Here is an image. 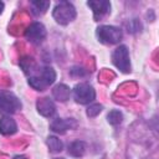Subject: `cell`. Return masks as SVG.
Wrapping results in <instances>:
<instances>
[{
  "instance_id": "6da1fadb",
  "label": "cell",
  "mask_w": 159,
  "mask_h": 159,
  "mask_svg": "<svg viewBox=\"0 0 159 159\" xmlns=\"http://www.w3.org/2000/svg\"><path fill=\"white\" fill-rule=\"evenodd\" d=\"M53 17L58 24L66 25L76 17V10L68 1H61L53 9Z\"/></svg>"
},
{
  "instance_id": "5bb4252c",
  "label": "cell",
  "mask_w": 159,
  "mask_h": 159,
  "mask_svg": "<svg viewBox=\"0 0 159 159\" xmlns=\"http://www.w3.org/2000/svg\"><path fill=\"white\" fill-rule=\"evenodd\" d=\"M47 145H48V148H50V150L52 153H58L63 148L62 142L56 137H48L47 138Z\"/></svg>"
},
{
  "instance_id": "52a82bcc",
  "label": "cell",
  "mask_w": 159,
  "mask_h": 159,
  "mask_svg": "<svg viewBox=\"0 0 159 159\" xmlns=\"http://www.w3.org/2000/svg\"><path fill=\"white\" fill-rule=\"evenodd\" d=\"M77 127V122L73 118H56L53 119V122L51 123V129L56 133H65L68 129H75Z\"/></svg>"
},
{
  "instance_id": "8fae6325",
  "label": "cell",
  "mask_w": 159,
  "mask_h": 159,
  "mask_svg": "<svg viewBox=\"0 0 159 159\" xmlns=\"http://www.w3.org/2000/svg\"><path fill=\"white\" fill-rule=\"evenodd\" d=\"M70 94H71V91L70 88L66 86V84H57L53 89H52V96L60 101V102H66L68 98H70Z\"/></svg>"
},
{
  "instance_id": "ac0fdd59",
  "label": "cell",
  "mask_w": 159,
  "mask_h": 159,
  "mask_svg": "<svg viewBox=\"0 0 159 159\" xmlns=\"http://www.w3.org/2000/svg\"><path fill=\"white\" fill-rule=\"evenodd\" d=\"M102 111V106L101 104H92L87 108V116L88 117H96L101 113Z\"/></svg>"
},
{
  "instance_id": "8992f818",
  "label": "cell",
  "mask_w": 159,
  "mask_h": 159,
  "mask_svg": "<svg viewBox=\"0 0 159 159\" xmlns=\"http://www.w3.org/2000/svg\"><path fill=\"white\" fill-rule=\"evenodd\" d=\"M25 36H26V39L30 42H32V43H40L46 37L45 26L42 24H40V22H34V24H31L26 29Z\"/></svg>"
},
{
  "instance_id": "ba28073f",
  "label": "cell",
  "mask_w": 159,
  "mask_h": 159,
  "mask_svg": "<svg viewBox=\"0 0 159 159\" xmlns=\"http://www.w3.org/2000/svg\"><path fill=\"white\" fill-rule=\"evenodd\" d=\"M87 5L93 10V14H94V19L96 20H99L102 19L111 9V4L109 1H88Z\"/></svg>"
},
{
  "instance_id": "7a4b0ae2",
  "label": "cell",
  "mask_w": 159,
  "mask_h": 159,
  "mask_svg": "<svg viewBox=\"0 0 159 159\" xmlns=\"http://www.w3.org/2000/svg\"><path fill=\"white\" fill-rule=\"evenodd\" d=\"M21 108L20 99L11 92L0 91V112L1 113H15Z\"/></svg>"
},
{
  "instance_id": "d6986e66",
  "label": "cell",
  "mask_w": 159,
  "mask_h": 159,
  "mask_svg": "<svg viewBox=\"0 0 159 159\" xmlns=\"http://www.w3.org/2000/svg\"><path fill=\"white\" fill-rule=\"evenodd\" d=\"M78 70H80V71H77V68L73 67V68L71 70V75H72V76H84V75H86V72L82 71V68H78Z\"/></svg>"
},
{
  "instance_id": "277c9868",
  "label": "cell",
  "mask_w": 159,
  "mask_h": 159,
  "mask_svg": "<svg viewBox=\"0 0 159 159\" xmlns=\"http://www.w3.org/2000/svg\"><path fill=\"white\" fill-rule=\"evenodd\" d=\"M112 61L117 68L122 72L128 73L130 71V62H129V52L125 46H119L114 50L112 55Z\"/></svg>"
},
{
  "instance_id": "7402d4cb",
  "label": "cell",
  "mask_w": 159,
  "mask_h": 159,
  "mask_svg": "<svg viewBox=\"0 0 159 159\" xmlns=\"http://www.w3.org/2000/svg\"><path fill=\"white\" fill-rule=\"evenodd\" d=\"M57 159H63V158H57Z\"/></svg>"
},
{
  "instance_id": "4fadbf2b",
  "label": "cell",
  "mask_w": 159,
  "mask_h": 159,
  "mask_svg": "<svg viewBox=\"0 0 159 159\" xmlns=\"http://www.w3.org/2000/svg\"><path fill=\"white\" fill-rule=\"evenodd\" d=\"M84 152H86V144L82 140H76V142L71 143L68 147V154H71L72 157H76V158L82 157L84 154Z\"/></svg>"
},
{
  "instance_id": "44dd1931",
  "label": "cell",
  "mask_w": 159,
  "mask_h": 159,
  "mask_svg": "<svg viewBox=\"0 0 159 159\" xmlns=\"http://www.w3.org/2000/svg\"><path fill=\"white\" fill-rule=\"evenodd\" d=\"M14 159H26V158H25V157H22V155H16Z\"/></svg>"
},
{
  "instance_id": "3957f363",
  "label": "cell",
  "mask_w": 159,
  "mask_h": 159,
  "mask_svg": "<svg viewBox=\"0 0 159 159\" xmlns=\"http://www.w3.org/2000/svg\"><path fill=\"white\" fill-rule=\"evenodd\" d=\"M97 36L99 41L104 43H117L122 39V31L114 26H99L97 29Z\"/></svg>"
},
{
  "instance_id": "ffe728a7",
  "label": "cell",
  "mask_w": 159,
  "mask_h": 159,
  "mask_svg": "<svg viewBox=\"0 0 159 159\" xmlns=\"http://www.w3.org/2000/svg\"><path fill=\"white\" fill-rule=\"evenodd\" d=\"M2 9H4V2H2V1H0V14H1Z\"/></svg>"
},
{
  "instance_id": "9c48e42d",
  "label": "cell",
  "mask_w": 159,
  "mask_h": 159,
  "mask_svg": "<svg viewBox=\"0 0 159 159\" xmlns=\"http://www.w3.org/2000/svg\"><path fill=\"white\" fill-rule=\"evenodd\" d=\"M37 109L45 117H51L56 112V107L50 98H40L37 101Z\"/></svg>"
},
{
  "instance_id": "7c38bea8",
  "label": "cell",
  "mask_w": 159,
  "mask_h": 159,
  "mask_svg": "<svg viewBox=\"0 0 159 159\" xmlns=\"http://www.w3.org/2000/svg\"><path fill=\"white\" fill-rule=\"evenodd\" d=\"M37 77L45 83V86L47 87V86H50V84H52L53 82H55V80H56V73H55V71L51 68V67H45V68H42L41 70V72L37 75Z\"/></svg>"
},
{
  "instance_id": "e0dca14e",
  "label": "cell",
  "mask_w": 159,
  "mask_h": 159,
  "mask_svg": "<svg viewBox=\"0 0 159 159\" xmlns=\"http://www.w3.org/2000/svg\"><path fill=\"white\" fill-rule=\"evenodd\" d=\"M127 29H128V32H137V31H140L142 29V25L138 20H130L128 24H127Z\"/></svg>"
},
{
  "instance_id": "30bf717a",
  "label": "cell",
  "mask_w": 159,
  "mask_h": 159,
  "mask_svg": "<svg viewBox=\"0 0 159 159\" xmlns=\"http://www.w3.org/2000/svg\"><path fill=\"white\" fill-rule=\"evenodd\" d=\"M17 130V125L15 120L11 117H2L0 118V133L4 135H10L14 134Z\"/></svg>"
},
{
  "instance_id": "2e32d148",
  "label": "cell",
  "mask_w": 159,
  "mask_h": 159,
  "mask_svg": "<svg viewBox=\"0 0 159 159\" xmlns=\"http://www.w3.org/2000/svg\"><path fill=\"white\" fill-rule=\"evenodd\" d=\"M108 122L111 123V124H113V125H117V124H119L120 122H122V119H123V116H122V113L119 112V111H116V109H113V111H111L109 113H108Z\"/></svg>"
},
{
  "instance_id": "5b68a950",
  "label": "cell",
  "mask_w": 159,
  "mask_h": 159,
  "mask_svg": "<svg viewBox=\"0 0 159 159\" xmlns=\"http://www.w3.org/2000/svg\"><path fill=\"white\" fill-rule=\"evenodd\" d=\"M73 97L76 102L81 104H87L94 99L96 92L88 83H80L73 88Z\"/></svg>"
},
{
  "instance_id": "9a60e30c",
  "label": "cell",
  "mask_w": 159,
  "mask_h": 159,
  "mask_svg": "<svg viewBox=\"0 0 159 159\" xmlns=\"http://www.w3.org/2000/svg\"><path fill=\"white\" fill-rule=\"evenodd\" d=\"M31 6H32V11L35 12V14H43L47 9H48V6H50V1H31Z\"/></svg>"
}]
</instances>
